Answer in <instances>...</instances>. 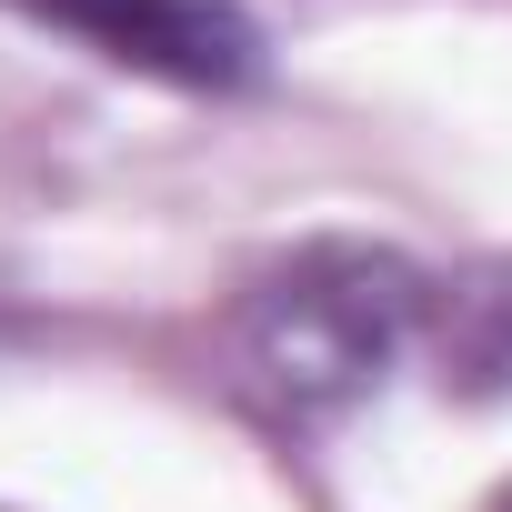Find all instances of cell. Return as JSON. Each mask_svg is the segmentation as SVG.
I'll use <instances>...</instances> for the list:
<instances>
[{
	"label": "cell",
	"mask_w": 512,
	"mask_h": 512,
	"mask_svg": "<svg viewBox=\"0 0 512 512\" xmlns=\"http://www.w3.org/2000/svg\"><path fill=\"white\" fill-rule=\"evenodd\" d=\"M412 332V272L382 251H302L241 302V382L282 402L292 422H322L362 402Z\"/></svg>",
	"instance_id": "obj_1"
},
{
	"label": "cell",
	"mask_w": 512,
	"mask_h": 512,
	"mask_svg": "<svg viewBox=\"0 0 512 512\" xmlns=\"http://www.w3.org/2000/svg\"><path fill=\"white\" fill-rule=\"evenodd\" d=\"M11 11L91 41L121 71L181 81V91H241L262 81V31L241 0H11Z\"/></svg>",
	"instance_id": "obj_2"
},
{
	"label": "cell",
	"mask_w": 512,
	"mask_h": 512,
	"mask_svg": "<svg viewBox=\"0 0 512 512\" xmlns=\"http://www.w3.org/2000/svg\"><path fill=\"white\" fill-rule=\"evenodd\" d=\"M482 512H512V482H502V492H492V502H482Z\"/></svg>",
	"instance_id": "obj_3"
}]
</instances>
